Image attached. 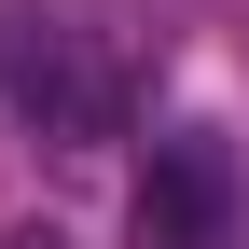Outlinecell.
I'll return each instance as SVG.
<instances>
[{"label":"cell","mask_w":249,"mask_h":249,"mask_svg":"<svg viewBox=\"0 0 249 249\" xmlns=\"http://www.w3.org/2000/svg\"><path fill=\"white\" fill-rule=\"evenodd\" d=\"M0 83L28 97V124H42L55 152H97L111 124H124V70H111V42L83 14H28V28H0Z\"/></svg>","instance_id":"cell-1"},{"label":"cell","mask_w":249,"mask_h":249,"mask_svg":"<svg viewBox=\"0 0 249 249\" xmlns=\"http://www.w3.org/2000/svg\"><path fill=\"white\" fill-rule=\"evenodd\" d=\"M139 249H235V152L208 124L152 139V166H139Z\"/></svg>","instance_id":"cell-2"},{"label":"cell","mask_w":249,"mask_h":249,"mask_svg":"<svg viewBox=\"0 0 249 249\" xmlns=\"http://www.w3.org/2000/svg\"><path fill=\"white\" fill-rule=\"evenodd\" d=\"M0 249H70V235H55V222H14V235H0Z\"/></svg>","instance_id":"cell-3"}]
</instances>
